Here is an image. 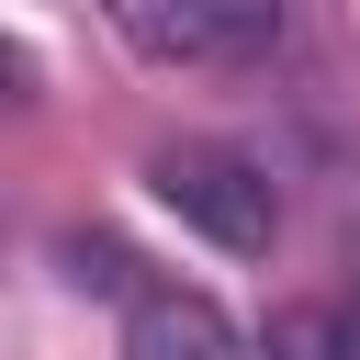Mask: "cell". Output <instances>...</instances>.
<instances>
[{
    "label": "cell",
    "instance_id": "1",
    "mask_svg": "<svg viewBox=\"0 0 360 360\" xmlns=\"http://www.w3.org/2000/svg\"><path fill=\"white\" fill-rule=\"evenodd\" d=\"M146 191H158L191 236H214L225 259H270V236H281V191H270V169H259L248 146H169V158L146 169Z\"/></svg>",
    "mask_w": 360,
    "mask_h": 360
},
{
    "label": "cell",
    "instance_id": "2",
    "mask_svg": "<svg viewBox=\"0 0 360 360\" xmlns=\"http://www.w3.org/2000/svg\"><path fill=\"white\" fill-rule=\"evenodd\" d=\"M124 360H259V349H248V326H236L214 292L146 281V292L124 304Z\"/></svg>",
    "mask_w": 360,
    "mask_h": 360
},
{
    "label": "cell",
    "instance_id": "3",
    "mask_svg": "<svg viewBox=\"0 0 360 360\" xmlns=\"http://www.w3.org/2000/svg\"><path fill=\"white\" fill-rule=\"evenodd\" d=\"M146 68H225V45H214V11L202 0H90Z\"/></svg>",
    "mask_w": 360,
    "mask_h": 360
},
{
    "label": "cell",
    "instance_id": "4",
    "mask_svg": "<svg viewBox=\"0 0 360 360\" xmlns=\"http://www.w3.org/2000/svg\"><path fill=\"white\" fill-rule=\"evenodd\" d=\"M248 349L259 360H360V315L349 304H281Z\"/></svg>",
    "mask_w": 360,
    "mask_h": 360
},
{
    "label": "cell",
    "instance_id": "5",
    "mask_svg": "<svg viewBox=\"0 0 360 360\" xmlns=\"http://www.w3.org/2000/svg\"><path fill=\"white\" fill-rule=\"evenodd\" d=\"M214 11V45H225V68H259L270 45H281V0H202Z\"/></svg>",
    "mask_w": 360,
    "mask_h": 360
},
{
    "label": "cell",
    "instance_id": "6",
    "mask_svg": "<svg viewBox=\"0 0 360 360\" xmlns=\"http://www.w3.org/2000/svg\"><path fill=\"white\" fill-rule=\"evenodd\" d=\"M56 259H68V281H79V292H124V304H135V292H146V281H135V259H124V248H112V236H68V248H56Z\"/></svg>",
    "mask_w": 360,
    "mask_h": 360
},
{
    "label": "cell",
    "instance_id": "7",
    "mask_svg": "<svg viewBox=\"0 0 360 360\" xmlns=\"http://www.w3.org/2000/svg\"><path fill=\"white\" fill-rule=\"evenodd\" d=\"M34 90H45V68H34V56H22V45H11V34H0V112H22V101H34Z\"/></svg>",
    "mask_w": 360,
    "mask_h": 360
},
{
    "label": "cell",
    "instance_id": "8",
    "mask_svg": "<svg viewBox=\"0 0 360 360\" xmlns=\"http://www.w3.org/2000/svg\"><path fill=\"white\" fill-rule=\"evenodd\" d=\"M349 270H360V236H349Z\"/></svg>",
    "mask_w": 360,
    "mask_h": 360
}]
</instances>
